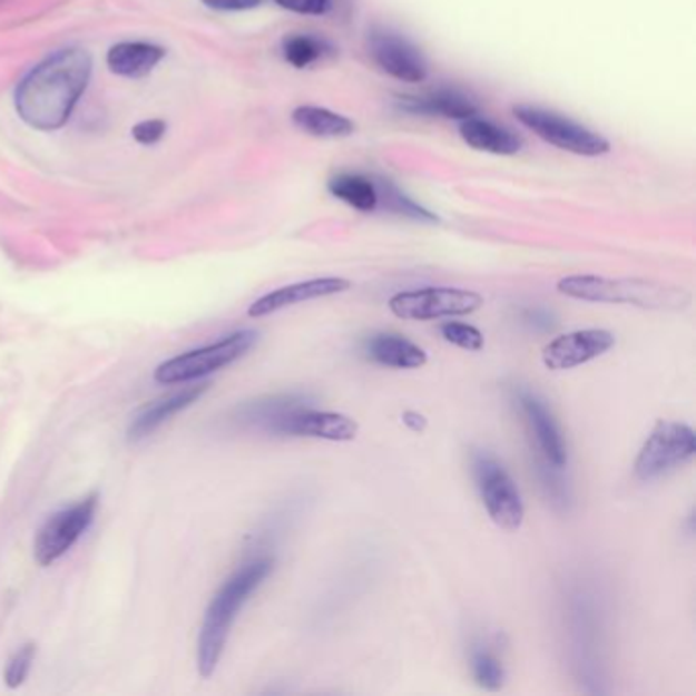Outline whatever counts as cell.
Segmentation results:
<instances>
[{
  "label": "cell",
  "mask_w": 696,
  "mask_h": 696,
  "mask_svg": "<svg viewBox=\"0 0 696 696\" xmlns=\"http://www.w3.org/2000/svg\"><path fill=\"white\" fill-rule=\"evenodd\" d=\"M513 115L529 131H533L543 141L560 147L563 151L587 158H597L611 151V144L607 137L553 110L539 109L533 105H517L513 107Z\"/></svg>",
  "instance_id": "obj_5"
},
{
  "label": "cell",
  "mask_w": 696,
  "mask_h": 696,
  "mask_svg": "<svg viewBox=\"0 0 696 696\" xmlns=\"http://www.w3.org/2000/svg\"><path fill=\"white\" fill-rule=\"evenodd\" d=\"M257 337L259 333L254 330L235 331L232 335L220 337L219 342L208 343L176 355L168 362H161L154 372V379L166 386L205 379L208 374L232 366L239 357H244L256 345Z\"/></svg>",
  "instance_id": "obj_4"
},
{
  "label": "cell",
  "mask_w": 696,
  "mask_h": 696,
  "mask_svg": "<svg viewBox=\"0 0 696 696\" xmlns=\"http://www.w3.org/2000/svg\"><path fill=\"white\" fill-rule=\"evenodd\" d=\"M367 51L382 72L401 82H423L429 76L428 61L409 39L391 31H372Z\"/></svg>",
  "instance_id": "obj_10"
},
{
  "label": "cell",
  "mask_w": 696,
  "mask_h": 696,
  "mask_svg": "<svg viewBox=\"0 0 696 696\" xmlns=\"http://www.w3.org/2000/svg\"><path fill=\"white\" fill-rule=\"evenodd\" d=\"M696 435L693 428L678 421L660 419L637 453L634 472L649 482L673 472L695 458Z\"/></svg>",
  "instance_id": "obj_6"
},
{
  "label": "cell",
  "mask_w": 696,
  "mask_h": 696,
  "mask_svg": "<svg viewBox=\"0 0 696 696\" xmlns=\"http://www.w3.org/2000/svg\"><path fill=\"white\" fill-rule=\"evenodd\" d=\"M460 135L468 146L497 156H514L523 149L519 135L478 115L460 122Z\"/></svg>",
  "instance_id": "obj_15"
},
{
  "label": "cell",
  "mask_w": 696,
  "mask_h": 696,
  "mask_svg": "<svg viewBox=\"0 0 696 696\" xmlns=\"http://www.w3.org/2000/svg\"><path fill=\"white\" fill-rule=\"evenodd\" d=\"M472 674L477 685L484 690H499L507 676L502 661L484 646L472 649Z\"/></svg>",
  "instance_id": "obj_22"
},
{
  "label": "cell",
  "mask_w": 696,
  "mask_h": 696,
  "mask_svg": "<svg viewBox=\"0 0 696 696\" xmlns=\"http://www.w3.org/2000/svg\"><path fill=\"white\" fill-rule=\"evenodd\" d=\"M164 134H166V122L159 121V119L139 122V125L134 127V137L141 146L158 144Z\"/></svg>",
  "instance_id": "obj_27"
},
{
  "label": "cell",
  "mask_w": 696,
  "mask_h": 696,
  "mask_svg": "<svg viewBox=\"0 0 696 696\" xmlns=\"http://www.w3.org/2000/svg\"><path fill=\"white\" fill-rule=\"evenodd\" d=\"M203 2L217 11H247L262 4V0H203Z\"/></svg>",
  "instance_id": "obj_28"
},
{
  "label": "cell",
  "mask_w": 696,
  "mask_h": 696,
  "mask_svg": "<svg viewBox=\"0 0 696 696\" xmlns=\"http://www.w3.org/2000/svg\"><path fill=\"white\" fill-rule=\"evenodd\" d=\"M92 73V58L85 49H61L24 76L17 88V112L29 127L56 131L70 119Z\"/></svg>",
  "instance_id": "obj_1"
},
{
  "label": "cell",
  "mask_w": 696,
  "mask_h": 696,
  "mask_svg": "<svg viewBox=\"0 0 696 696\" xmlns=\"http://www.w3.org/2000/svg\"><path fill=\"white\" fill-rule=\"evenodd\" d=\"M386 188H389L386 190V203H389V208L394 210V213L404 215V217H411V219L428 220V223H438L440 220L433 213H429L428 208L416 205L415 200H411L409 196H404L396 188H392L391 184H386Z\"/></svg>",
  "instance_id": "obj_25"
},
{
  "label": "cell",
  "mask_w": 696,
  "mask_h": 696,
  "mask_svg": "<svg viewBox=\"0 0 696 696\" xmlns=\"http://www.w3.org/2000/svg\"><path fill=\"white\" fill-rule=\"evenodd\" d=\"M208 382L195 384V386H186L183 391L171 392L168 396H161L158 401H151L146 404L137 415L134 416L127 438L129 441H141L149 438L156 429L161 428L166 421H170L171 416L178 415L184 409H188L190 404H195L205 392L208 391Z\"/></svg>",
  "instance_id": "obj_13"
},
{
  "label": "cell",
  "mask_w": 696,
  "mask_h": 696,
  "mask_svg": "<svg viewBox=\"0 0 696 696\" xmlns=\"http://www.w3.org/2000/svg\"><path fill=\"white\" fill-rule=\"evenodd\" d=\"M615 345V335L607 330L572 331L556 337L541 352L543 364L550 370H570L607 354Z\"/></svg>",
  "instance_id": "obj_11"
},
{
  "label": "cell",
  "mask_w": 696,
  "mask_h": 696,
  "mask_svg": "<svg viewBox=\"0 0 696 696\" xmlns=\"http://www.w3.org/2000/svg\"><path fill=\"white\" fill-rule=\"evenodd\" d=\"M472 472L490 519L507 531H517L523 526V499L504 465L489 453H477L472 460Z\"/></svg>",
  "instance_id": "obj_7"
},
{
  "label": "cell",
  "mask_w": 696,
  "mask_h": 696,
  "mask_svg": "<svg viewBox=\"0 0 696 696\" xmlns=\"http://www.w3.org/2000/svg\"><path fill=\"white\" fill-rule=\"evenodd\" d=\"M519 406H521L523 415L527 416L529 428L536 433L539 450L543 453L546 462L553 465V468H563L566 462H568L566 443H563L560 428H558L556 419L548 411V406L529 391L519 392Z\"/></svg>",
  "instance_id": "obj_14"
},
{
  "label": "cell",
  "mask_w": 696,
  "mask_h": 696,
  "mask_svg": "<svg viewBox=\"0 0 696 696\" xmlns=\"http://www.w3.org/2000/svg\"><path fill=\"white\" fill-rule=\"evenodd\" d=\"M558 291L587 303L634 305L651 311H683L690 303L685 288L644 278H607L595 274L568 276L558 282Z\"/></svg>",
  "instance_id": "obj_3"
},
{
  "label": "cell",
  "mask_w": 696,
  "mask_h": 696,
  "mask_svg": "<svg viewBox=\"0 0 696 696\" xmlns=\"http://www.w3.org/2000/svg\"><path fill=\"white\" fill-rule=\"evenodd\" d=\"M36 651L37 648L33 644H24L23 648H19L12 654L11 660L7 664V670H4V683L9 688H19L27 680L33 660H36Z\"/></svg>",
  "instance_id": "obj_24"
},
{
  "label": "cell",
  "mask_w": 696,
  "mask_h": 696,
  "mask_svg": "<svg viewBox=\"0 0 696 696\" xmlns=\"http://www.w3.org/2000/svg\"><path fill=\"white\" fill-rule=\"evenodd\" d=\"M293 121L298 129L315 137H347L354 134L355 125L340 112L323 107L303 105L293 110Z\"/></svg>",
  "instance_id": "obj_19"
},
{
  "label": "cell",
  "mask_w": 696,
  "mask_h": 696,
  "mask_svg": "<svg viewBox=\"0 0 696 696\" xmlns=\"http://www.w3.org/2000/svg\"><path fill=\"white\" fill-rule=\"evenodd\" d=\"M440 331L441 337L445 342L455 345V347H462V350H468V352H480L484 347V335L474 325L448 321V323L441 325Z\"/></svg>",
  "instance_id": "obj_23"
},
{
  "label": "cell",
  "mask_w": 696,
  "mask_h": 696,
  "mask_svg": "<svg viewBox=\"0 0 696 696\" xmlns=\"http://www.w3.org/2000/svg\"><path fill=\"white\" fill-rule=\"evenodd\" d=\"M286 11L298 12V14H325L331 11V0H274Z\"/></svg>",
  "instance_id": "obj_26"
},
{
  "label": "cell",
  "mask_w": 696,
  "mask_h": 696,
  "mask_svg": "<svg viewBox=\"0 0 696 696\" xmlns=\"http://www.w3.org/2000/svg\"><path fill=\"white\" fill-rule=\"evenodd\" d=\"M164 49L151 43H119L110 48L107 63L110 70L127 78H139L151 72L164 58Z\"/></svg>",
  "instance_id": "obj_18"
},
{
  "label": "cell",
  "mask_w": 696,
  "mask_h": 696,
  "mask_svg": "<svg viewBox=\"0 0 696 696\" xmlns=\"http://www.w3.org/2000/svg\"><path fill=\"white\" fill-rule=\"evenodd\" d=\"M403 423L415 433H423L428 429V419L416 411H404Z\"/></svg>",
  "instance_id": "obj_29"
},
{
  "label": "cell",
  "mask_w": 696,
  "mask_h": 696,
  "mask_svg": "<svg viewBox=\"0 0 696 696\" xmlns=\"http://www.w3.org/2000/svg\"><path fill=\"white\" fill-rule=\"evenodd\" d=\"M366 354L382 366L396 370H415L428 364L425 350L396 333L372 335L366 342Z\"/></svg>",
  "instance_id": "obj_16"
},
{
  "label": "cell",
  "mask_w": 696,
  "mask_h": 696,
  "mask_svg": "<svg viewBox=\"0 0 696 696\" xmlns=\"http://www.w3.org/2000/svg\"><path fill=\"white\" fill-rule=\"evenodd\" d=\"M98 509L97 494H90L72 507L51 514L37 533L33 556L39 566H51L72 550L73 543L92 526Z\"/></svg>",
  "instance_id": "obj_9"
},
{
  "label": "cell",
  "mask_w": 696,
  "mask_h": 696,
  "mask_svg": "<svg viewBox=\"0 0 696 696\" xmlns=\"http://www.w3.org/2000/svg\"><path fill=\"white\" fill-rule=\"evenodd\" d=\"M272 568L274 562L269 558L245 563L223 582L219 592L210 600L196 644V668L203 678H210L217 670L237 615L268 578Z\"/></svg>",
  "instance_id": "obj_2"
},
{
  "label": "cell",
  "mask_w": 696,
  "mask_h": 696,
  "mask_svg": "<svg viewBox=\"0 0 696 696\" xmlns=\"http://www.w3.org/2000/svg\"><path fill=\"white\" fill-rule=\"evenodd\" d=\"M403 107L411 112H428V115H441L445 119L464 121L474 117L478 107L474 100L462 95L460 90H438L433 95L423 98H403Z\"/></svg>",
  "instance_id": "obj_17"
},
{
  "label": "cell",
  "mask_w": 696,
  "mask_h": 696,
  "mask_svg": "<svg viewBox=\"0 0 696 696\" xmlns=\"http://www.w3.org/2000/svg\"><path fill=\"white\" fill-rule=\"evenodd\" d=\"M352 288V282L345 278H313V281L296 282L282 286L278 291L264 294L262 298H257L254 305L249 306L247 315L252 318L266 317L276 311H282L286 306L301 305L306 301H315L323 296H333V294H342Z\"/></svg>",
  "instance_id": "obj_12"
},
{
  "label": "cell",
  "mask_w": 696,
  "mask_h": 696,
  "mask_svg": "<svg viewBox=\"0 0 696 696\" xmlns=\"http://www.w3.org/2000/svg\"><path fill=\"white\" fill-rule=\"evenodd\" d=\"M484 305L482 294L450 286H428L392 296L389 301L394 317L404 321H431V318L464 317L477 313Z\"/></svg>",
  "instance_id": "obj_8"
},
{
  "label": "cell",
  "mask_w": 696,
  "mask_h": 696,
  "mask_svg": "<svg viewBox=\"0 0 696 696\" xmlns=\"http://www.w3.org/2000/svg\"><path fill=\"white\" fill-rule=\"evenodd\" d=\"M331 195L343 200L345 205L362 210V213H372L376 210L380 203L379 188L366 176L362 174H340L333 176L327 184Z\"/></svg>",
  "instance_id": "obj_20"
},
{
  "label": "cell",
  "mask_w": 696,
  "mask_h": 696,
  "mask_svg": "<svg viewBox=\"0 0 696 696\" xmlns=\"http://www.w3.org/2000/svg\"><path fill=\"white\" fill-rule=\"evenodd\" d=\"M325 49H327L325 41L313 36H291L286 37L282 43L284 58L298 70L308 68L311 63L321 60Z\"/></svg>",
  "instance_id": "obj_21"
}]
</instances>
